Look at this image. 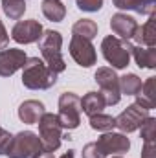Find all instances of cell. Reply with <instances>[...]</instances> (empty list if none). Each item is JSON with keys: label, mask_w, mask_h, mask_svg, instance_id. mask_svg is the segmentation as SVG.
<instances>
[{"label": "cell", "mask_w": 156, "mask_h": 158, "mask_svg": "<svg viewBox=\"0 0 156 158\" xmlns=\"http://www.w3.org/2000/svg\"><path fill=\"white\" fill-rule=\"evenodd\" d=\"M57 83V74H53L48 64L39 57H28L22 66V85L30 90H48Z\"/></svg>", "instance_id": "obj_1"}, {"label": "cell", "mask_w": 156, "mask_h": 158, "mask_svg": "<svg viewBox=\"0 0 156 158\" xmlns=\"http://www.w3.org/2000/svg\"><path fill=\"white\" fill-rule=\"evenodd\" d=\"M61 48H63V35L59 31H53V30L42 31V37L39 39V50L42 55V61L57 76L66 70V63H64Z\"/></svg>", "instance_id": "obj_2"}, {"label": "cell", "mask_w": 156, "mask_h": 158, "mask_svg": "<svg viewBox=\"0 0 156 158\" xmlns=\"http://www.w3.org/2000/svg\"><path fill=\"white\" fill-rule=\"evenodd\" d=\"M130 42L121 40L116 35H107L101 40V52L105 61L114 70H125L130 63Z\"/></svg>", "instance_id": "obj_3"}, {"label": "cell", "mask_w": 156, "mask_h": 158, "mask_svg": "<svg viewBox=\"0 0 156 158\" xmlns=\"http://www.w3.org/2000/svg\"><path fill=\"white\" fill-rule=\"evenodd\" d=\"M42 151V143L37 132L33 131H20L11 138V143L6 151L9 158H33Z\"/></svg>", "instance_id": "obj_4"}, {"label": "cell", "mask_w": 156, "mask_h": 158, "mask_svg": "<svg viewBox=\"0 0 156 158\" xmlns=\"http://www.w3.org/2000/svg\"><path fill=\"white\" fill-rule=\"evenodd\" d=\"M37 125H39V138L42 143V151L55 153L61 147V140H63V127L59 123L57 114L44 112L37 121Z\"/></svg>", "instance_id": "obj_5"}, {"label": "cell", "mask_w": 156, "mask_h": 158, "mask_svg": "<svg viewBox=\"0 0 156 158\" xmlns=\"http://www.w3.org/2000/svg\"><path fill=\"white\" fill-rule=\"evenodd\" d=\"M59 123L63 131H74L81 123V98L74 92H63L59 98Z\"/></svg>", "instance_id": "obj_6"}, {"label": "cell", "mask_w": 156, "mask_h": 158, "mask_svg": "<svg viewBox=\"0 0 156 158\" xmlns=\"http://www.w3.org/2000/svg\"><path fill=\"white\" fill-rule=\"evenodd\" d=\"M96 83L99 85V94L103 96L107 105H117L121 101V92H119V77H117L116 70L110 66H101L96 70L94 74Z\"/></svg>", "instance_id": "obj_7"}, {"label": "cell", "mask_w": 156, "mask_h": 158, "mask_svg": "<svg viewBox=\"0 0 156 158\" xmlns=\"http://www.w3.org/2000/svg\"><path fill=\"white\" fill-rule=\"evenodd\" d=\"M147 118H149V110L140 107V105H136V103H132L114 119H116V127L123 134H130V132L138 131Z\"/></svg>", "instance_id": "obj_8"}, {"label": "cell", "mask_w": 156, "mask_h": 158, "mask_svg": "<svg viewBox=\"0 0 156 158\" xmlns=\"http://www.w3.org/2000/svg\"><path fill=\"white\" fill-rule=\"evenodd\" d=\"M70 55L83 68H90L97 61V53H96V48H94L92 40L83 39L79 35H74L72 40H70Z\"/></svg>", "instance_id": "obj_9"}, {"label": "cell", "mask_w": 156, "mask_h": 158, "mask_svg": "<svg viewBox=\"0 0 156 158\" xmlns=\"http://www.w3.org/2000/svg\"><path fill=\"white\" fill-rule=\"evenodd\" d=\"M96 145L99 147V151L105 155V156H116V155H123V153H129L130 149V140L127 138V134L123 132H105L103 136L97 138Z\"/></svg>", "instance_id": "obj_10"}, {"label": "cell", "mask_w": 156, "mask_h": 158, "mask_svg": "<svg viewBox=\"0 0 156 158\" xmlns=\"http://www.w3.org/2000/svg\"><path fill=\"white\" fill-rule=\"evenodd\" d=\"M42 31H44L42 24L35 19L18 20L11 30V39L17 44H31V42H39Z\"/></svg>", "instance_id": "obj_11"}, {"label": "cell", "mask_w": 156, "mask_h": 158, "mask_svg": "<svg viewBox=\"0 0 156 158\" xmlns=\"http://www.w3.org/2000/svg\"><path fill=\"white\" fill-rule=\"evenodd\" d=\"M28 55L24 50L9 48L0 50V77H11L17 70H22Z\"/></svg>", "instance_id": "obj_12"}, {"label": "cell", "mask_w": 156, "mask_h": 158, "mask_svg": "<svg viewBox=\"0 0 156 158\" xmlns=\"http://www.w3.org/2000/svg\"><path fill=\"white\" fill-rule=\"evenodd\" d=\"M110 28H112V33L116 35L117 39L121 40H130L136 28H138V22L132 15H127V13H114L112 19H110Z\"/></svg>", "instance_id": "obj_13"}, {"label": "cell", "mask_w": 156, "mask_h": 158, "mask_svg": "<svg viewBox=\"0 0 156 158\" xmlns=\"http://www.w3.org/2000/svg\"><path fill=\"white\" fill-rule=\"evenodd\" d=\"M44 112H46V107L39 99H26L24 103H20V107L17 110L18 119L22 123H28V125H37V121Z\"/></svg>", "instance_id": "obj_14"}, {"label": "cell", "mask_w": 156, "mask_h": 158, "mask_svg": "<svg viewBox=\"0 0 156 158\" xmlns=\"http://www.w3.org/2000/svg\"><path fill=\"white\" fill-rule=\"evenodd\" d=\"M132 40L138 44V46H145V48H154L156 46V31H154V17L151 15L149 20L143 24V26H138Z\"/></svg>", "instance_id": "obj_15"}, {"label": "cell", "mask_w": 156, "mask_h": 158, "mask_svg": "<svg viewBox=\"0 0 156 158\" xmlns=\"http://www.w3.org/2000/svg\"><path fill=\"white\" fill-rule=\"evenodd\" d=\"M130 57H134V61L140 68H149V70L156 68V48H145V46L132 44Z\"/></svg>", "instance_id": "obj_16"}, {"label": "cell", "mask_w": 156, "mask_h": 158, "mask_svg": "<svg viewBox=\"0 0 156 158\" xmlns=\"http://www.w3.org/2000/svg\"><path fill=\"white\" fill-rule=\"evenodd\" d=\"M154 79L156 77H149L145 83H142V90L136 94V105L153 110L156 107V92H154Z\"/></svg>", "instance_id": "obj_17"}, {"label": "cell", "mask_w": 156, "mask_h": 158, "mask_svg": "<svg viewBox=\"0 0 156 158\" xmlns=\"http://www.w3.org/2000/svg\"><path fill=\"white\" fill-rule=\"evenodd\" d=\"M105 107H107V103L99 92H88L81 98V112H84L86 116L99 114V112H103Z\"/></svg>", "instance_id": "obj_18"}, {"label": "cell", "mask_w": 156, "mask_h": 158, "mask_svg": "<svg viewBox=\"0 0 156 158\" xmlns=\"http://www.w3.org/2000/svg\"><path fill=\"white\" fill-rule=\"evenodd\" d=\"M40 9H42V15L51 22H61L66 17V7L61 0H42Z\"/></svg>", "instance_id": "obj_19"}, {"label": "cell", "mask_w": 156, "mask_h": 158, "mask_svg": "<svg viewBox=\"0 0 156 158\" xmlns=\"http://www.w3.org/2000/svg\"><path fill=\"white\" fill-rule=\"evenodd\" d=\"M142 90V77L136 74H125L119 77V92L125 96H136Z\"/></svg>", "instance_id": "obj_20"}, {"label": "cell", "mask_w": 156, "mask_h": 158, "mask_svg": "<svg viewBox=\"0 0 156 158\" xmlns=\"http://www.w3.org/2000/svg\"><path fill=\"white\" fill-rule=\"evenodd\" d=\"M72 33L83 37V39L92 40L97 35V24H96L92 19H81V20H77V22L72 26Z\"/></svg>", "instance_id": "obj_21"}, {"label": "cell", "mask_w": 156, "mask_h": 158, "mask_svg": "<svg viewBox=\"0 0 156 158\" xmlns=\"http://www.w3.org/2000/svg\"><path fill=\"white\" fill-rule=\"evenodd\" d=\"M6 17L11 20H20L26 13V0H0Z\"/></svg>", "instance_id": "obj_22"}, {"label": "cell", "mask_w": 156, "mask_h": 158, "mask_svg": "<svg viewBox=\"0 0 156 158\" xmlns=\"http://www.w3.org/2000/svg\"><path fill=\"white\" fill-rule=\"evenodd\" d=\"M88 123L94 131H99V132H109L116 127V119L114 116H109V114H94V116H88Z\"/></svg>", "instance_id": "obj_23"}, {"label": "cell", "mask_w": 156, "mask_h": 158, "mask_svg": "<svg viewBox=\"0 0 156 158\" xmlns=\"http://www.w3.org/2000/svg\"><path fill=\"white\" fill-rule=\"evenodd\" d=\"M156 9V0H134V6H132V11L138 13V15H154Z\"/></svg>", "instance_id": "obj_24"}, {"label": "cell", "mask_w": 156, "mask_h": 158, "mask_svg": "<svg viewBox=\"0 0 156 158\" xmlns=\"http://www.w3.org/2000/svg\"><path fill=\"white\" fill-rule=\"evenodd\" d=\"M154 123H156V119L153 118V116H149V118L142 123V127L138 129V131H140V134H142V140H143V142L156 140V138H154Z\"/></svg>", "instance_id": "obj_25"}, {"label": "cell", "mask_w": 156, "mask_h": 158, "mask_svg": "<svg viewBox=\"0 0 156 158\" xmlns=\"http://www.w3.org/2000/svg\"><path fill=\"white\" fill-rule=\"evenodd\" d=\"M77 7L86 13H96L103 7V0H76Z\"/></svg>", "instance_id": "obj_26"}, {"label": "cell", "mask_w": 156, "mask_h": 158, "mask_svg": "<svg viewBox=\"0 0 156 158\" xmlns=\"http://www.w3.org/2000/svg\"><path fill=\"white\" fill-rule=\"evenodd\" d=\"M83 158H107L101 151H99V147L96 145V142H90V143H86L84 147H83Z\"/></svg>", "instance_id": "obj_27"}, {"label": "cell", "mask_w": 156, "mask_h": 158, "mask_svg": "<svg viewBox=\"0 0 156 158\" xmlns=\"http://www.w3.org/2000/svg\"><path fill=\"white\" fill-rule=\"evenodd\" d=\"M11 138H13V134H9V131L0 127V155H6V151L11 143Z\"/></svg>", "instance_id": "obj_28"}, {"label": "cell", "mask_w": 156, "mask_h": 158, "mask_svg": "<svg viewBox=\"0 0 156 158\" xmlns=\"http://www.w3.org/2000/svg\"><path fill=\"white\" fill-rule=\"evenodd\" d=\"M142 158H156V140L143 142V147H142Z\"/></svg>", "instance_id": "obj_29"}, {"label": "cell", "mask_w": 156, "mask_h": 158, "mask_svg": "<svg viewBox=\"0 0 156 158\" xmlns=\"http://www.w3.org/2000/svg\"><path fill=\"white\" fill-rule=\"evenodd\" d=\"M7 42H9V33H7L4 22L0 20V50H4V48L7 46Z\"/></svg>", "instance_id": "obj_30"}, {"label": "cell", "mask_w": 156, "mask_h": 158, "mask_svg": "<svg viewBox=\"0 0 156 158\" xmlns=\"http://www.w3.org/2000/svg\"><path fill=\"white\" fill-rule=\"evenodd\" d=\"M112 2L117 9H127V11H132V6H134V0H112Z\"/></svg>", "instance_id": "obj_31"}, {"label": "cell", "mask_w": 156, "mask_h": 158, "mask_svg": "<svg viewBox=\"0 0 156 158\" xmlns=\"http://www.w3.org/2000/svg\"><path fill=\"white\" fill-rule=\"evenodd\" d=\"M33 158H55V155L53 153H48V151H40L37 156H33Z\"/></svg>", "instance_id": "obj_32"}, {"label": "cell", "mask_w": 156, "mask_h": 158, "mask_svg": "<svg viewBox=\"0 0 156 158\" xmlns=\"http://www.w3.org/2000/svg\"><path fill=\"white\" fill-rule=\"evenodd\" d=\"M74 153H76V151H66V153H64L61 158H76V155H74Z\"/></svg>", "instance_id": "obj_33"}, {"label": "cell", "mask_w": 156, "mask_h": 158, "mask_svg": "<svg viewBox=\"0 0 156 158\" xmlns=\"http://www.w3.org/2000/svg\"><path fill=\"white\" fill-rule=\"evenodd\" d=\"M110 158H123V156H119V155H116V156H110Z\"/></svg>", "instance_id": "obj_34"}]
</instances>
